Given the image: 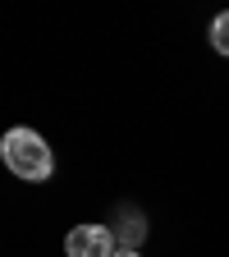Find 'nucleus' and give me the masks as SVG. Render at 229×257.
Masks as SVG:
<instances>
[{"label": "nucleus", "instance_id": "nucleus-2", "mask_svg": "<svg viewBox=\"0 0 229 257\" xmlns=\"http://www.w3.org/2000/svg\"><path fill=\"white\" fill-rule=\"evenodd\" d=\"M64 252L69 257H115L119 239H115L110 225H74L64 234Z\"/></svg>", "mask_w": 229, "mask_h": 257}, {"label": "nucleus", "instance_id": "nucleus-5", "mask_svg": "<svg viewBox=\"0 0 229 257\" xmlns=\"http://www.w3.org/2000/svg\"><path fill=\"white\" fill-rule=\"evenodd\" d=\"M115 257H142V252H133V248H119V252H115Z\"/></svg>", "mask_w": 229, "mask_h": 257}, {"label": "nucleus", "instance_id": "nucleus-1", "mask_svg": "<svg viewBox=\"0 0 229 257\" xmlns=\"http://www.w3.org/2000/svg\"><path fill=\"white\" fill-rule=\"evenodd\" d=\"M0 161L10 166V175H19L28 184H42L55 170V156H51V147H46V138L37 128H10L0 138Z\"/></svg>", "mask_w": 229, "mask_h": 257}, {"label": "nucleus", "instance_id": "nucleus-4", "mask_svg": "<svg viewBox=\"0 0 229 257\" xmlns=\"http://www.w3.org/2000/svg\"><path fill=\"white\" fill-rule=\"evenodd\" d=\"M211 46H215L220 55H229V10H220V14L211 19Z\"/></svg>", "mask_w": 229, "mask_h": 257}, {"label": "nucleus", "instance_id": "nucleus-3", "mask_svg": "<svg viewBox=\"0 0 229 257\" xmlns=\"http://www.w3.org/2000/svg\"><path fill=\"white\" fill-rule=\"evenodd\" d=\"M110 230H115L119 248H133V252H138V243L147 239V220H142V211H124L119 225H110Z\"/></svg>", "mask_w": 229, "mask_h": 257}]
</instances>
